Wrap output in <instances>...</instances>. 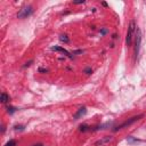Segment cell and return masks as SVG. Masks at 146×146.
I'll return each mask as SVG.
<instances>
[{
	"mask_svg": "<svg viewBox=\"0 0 146 146\" xmlns=\"http://www.w3.org/2000/svg\"><path fill=\"white\" fill-rule=\"evenodd\" d=\"M136 40H135V55L138 56L139 54V48H140V42H141V32L139 29L136 30Z\"/></svg>",
	"mask_w": 146,
	"mask_h": 146,
	"instance_id": "obj_3",
	"label": "cell"
},
{
	"mask_svg": "<svg viewBox=\"0 0 146 146\" xmlns=\"http://www.w3.org/2000/svg\"><path fill=\"white\" fill-rule=\"evenodd\" d=\"M86 113H87V108H86L84 106H83V107H80V108L78 110V112L73 115V119H74V120H79V119L82 117Z\"/></svg>",
	"mask_w": 146,
	"mask_h": 146,
	"instance_id": "obj_6",
	"label": "cell"
},
{
	"mask_svg": "<svg viewBox=\"0 0 146 146\" xmlns=\"http://www.w3.org/2000/svg\"><path fill=\"white\" fill-rule=\"evenodd\" d=\"M90 72H91V68H87V70H86V73H87V74H89Z\"/></svg>",
	"mask_w": 146,
	"mask_h": 146,
	"instance_id": "obj_15",
	"label": "cell"
},
{
	"mask_svg": "<svg viewBox=\"0 0 146 146\" xmlns=\"http://www.w3.org/2000/svg\"><path fill=\"white\" fill-rule=\"evenodd\" d=\"M15 111H16V108L13 107V106H8V107H7V112H8L9 114H13Z\"/></svg>",
	"mask_w": 146,
	"mask_h": 146,
	"instance_id": "obj_9",
	"label": "cell"
},
{
	"mask_svg": "<svg viewBox=\"0 0 146 146\" xmlns=\"http://www.w3.org/2000/svg\"><path fill=\"white\" fill-rule=\"evenodd\" d=\"M106 32H107V30H106V29H103V30L100 31V34H105Z\"/></svg>",
	"mask_w": 146,
	"mask_h": 146,
	"instance_id": "obj_14",
	"label": "cell"
},
{
	"mask_svg": "<svg viewBox=\"0 0 146 146\" xmlns=\"http://www.w3.org/2000/svg\"><path fill=\"white\" fill-rule=\"evenodd\" d=\"M32 146H43L42 144H35V145H32Z\"/></svg>",
	"mask_w": 146,
	"mask_h": 146,
	"instance_id": "obj_16",
	"label": "cell"
},
{
	"mask_svg": "<svg viewBox=\"0 0 146 146\" xmlns=\"http://www.w3.org/2000/svg\"><path fill=\"white\" fill-rule=\"evenodd\" d=\"M128 143H133V141H138V139H136V138H132V137H128Z\"/></svg>",
	"mask_w": 146,
	"mask_h": 146,
	"instance_id": "obj_11",
	"label": "cell"
},
{
	"mask_svg": "<svg viewBox=\"0 0 146 146\" xmlns=\"http://www.w3.org/2000/svg\"><path fill=\"white\" fill-rule=\"evenodd\" d=\"M135 31H136V25H135V22L132 21L128 27V32H127V38H125V42H127V46L130 47L131 43H132V38H133V34H135Z\"/></svg>",
	"mask_w": 146,
	"mask_h": 146,
	"instance_id": "obj_1",
	"label": "cell"
},
{
	"mask_svg": "<svg viewBox=\"0 0 146 146\" xmlns=\"http://www.w3.org/2000/svg\"><path fill=\"white\" fill-rule=\"evenodd\" d=\"M144 115L143 114H139V115H137V116H133V117H131L130 120H127L124 123H122L121 125H119L117 128H115L114 129V131H117V130H120V129H122V128H124V127H127V125H130V124H132L133 122H136V121H138L139 119H141Z\"/></svg>",
	"mask_w": 146,
	"mask_h": 146,
	"instance_id": "obj_4",
	"label": "cell"
},
{
	"mask_svg": "<svg viewBox=\"0 0 146 146\" xmlns=\"http://www.w3.org/2000/svg\"><path fill=\"white\" fill-rule=\"evenodd\" d=\"M32 13H33L32 6H25V7H23L22 9H19V11H18V14H17V17H18V18H25V17L30 16Z\"/></svg>",
	"mask_w": 146,
	"mask_h": 146,
	"instance_id": "obj_2",
	"label": "cell"
},
{
	"mask_svg": "<svg viewBox=\"0 0 146 146\" xmlns=\"http://www.w3.org/2000/svg\"><path fill=\"white\" fill-rule=\"evenodd\" d=\"M5 146H16V141L14 140V139H10L9 141H7L6 143V145Z\"/></svg>",
	"mask_w": 146,
	"mask_h": 146,
	"instance_id": "obj_8",
	"label": "cell"
},
{
	"mask_svg": "<svg viewBox=\"0 0 146 146\" xmlns=\"http://www.w3.org/2000/svg\"><path fill=\"white\" fill-rule=\"evenodd\" d=\"M59 39H60V41H64V42H68V38H67V35H65V34H62Z\"/></svg>",
	"mask_w": 146,
	"mask_h": 146,
	"instance_id": "obj_10",
	"label": "cell"
},
{
	"mask_svg": "<svg viewBox=\"0 0 146 146\" xmlns=\"http://www.w3.org/2000/svg\"><path fill=\"white\" fill-rule=\"evenodd\" d=\"M52 50H55V51H59V52H62V54H64L66 57H68V58H73V56L71 55V52L70 51H67L66 49H64V48H62V47H58V46H55V47H52L51 48Z\"/></svg>",
	"mask_w": 146,
	"mask_h": 146,
	"instance_id": "obj_5",
	"label": "cell"
},
{
	"mask_svg": "<svg viewBox=\"0 0 146 146\" xmlns=\"http://www.w3.org/2000/svg\"><path fill=\"white\" fill-rule=\"evenodd\" d=\"M80 130H81V131H86V130H88V125H86V124L80 125Z\"/></svg>",
	"mask_w": 146,
	"mask_h": 146,
	"instance_id": "obj_12",
	"label": "cell"
},
{
	"mask_svg": "<svg viewBox=\"0 0 146 146\" xmlns=\"http://www.w3.org/2000/svg\"><path fill=\"white\" fill-rule=\"evenodd\" d=\"M8 100H9V96L6 92H2L1 94V103H7Z\"/></svg>",
	"mask_w": 146,
	"mask_h": 146,
	"instance_id": "obj_7",
	"label": "cell"
},
{
	"mask_svg": "<svg viewBox=\"0 0 146 146\" xmlns=\"http://www.w3.org/2000/svg\"><path fill=\"white\" fill-rule=\"evenodd\" d=\"M74 5H80V3H84V0H79V1H73Z\"/></svg>",
	"mask_w": 146,
	"mask_h": 146,
	"instance_id": "obj_13",
	"label": "cell"
}]
</instances>
